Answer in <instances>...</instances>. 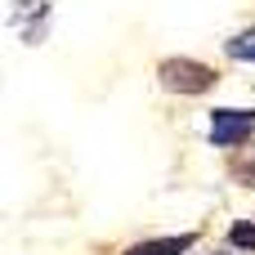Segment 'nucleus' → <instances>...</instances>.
I'll use <instances>...</instances> for the list:
<instances>
[{
  "label": "nucleus",
  "instance_id": "nucleus-4",
  "mask_svg": "<svg viewBox=\"0 0 255 255\" xmlns=\"http://www.w3.org/2000/svg\"><path fill=\"white\" fill-rule=\"evenodd\" d=\"M197 247V233H175V238H148V242H134L130 251L121 255H184Z\"/></svg>",
  "mask_w": 255,
  "mask_h": 255
},
{
  "label": "nucleus",
  "instance_id": "nucleus-1",
  "mask_svg": "<svg viewBox=\"0 0 255 255\" xmlns=\"http://www.w3.org/2000/svg\"><path fill=\"white\" fill-rule=\"evenodd\" d=\"M157 81H161V90H170V94L197 99V94H206V90L220 85V72H215L211 63H202V58L175 54V58H161V63H157Z\"/></svg>",
  "mask_w": 255,
  "mask_h": 255
},
{
  "label": "nucleus",
  "instance_id": "nucleus-7",
  "mask_svg": "<svg viewBox=\"0 0 255 255\" xmlns=\"http://www.w3.org/2000/svg\"><path fill=\"white\" fill-rule=\"evenodd\" d=\"M233 179H242V184H255V143L251 148H238V157H233Z\"/></svg>",
  "mask_w": 255,
  "mask_h": 255
},
{
  "label": "nucleus",
  "instance_id": "nucleus-6",
  "mask_svg": "<svg viewBox=\"0 0 255 255\" xmlns=\"http://www.w3.org/2000/svg\"><path fill=\"white\" fill-rule=\"evenodd\" d=\"M229 247H238V251H255V220H238L233 229H229Z\"/></svg>",
  "mask_w": 255,
  "mask_h": 255
},
{
  "label": "nucleus",
  "instance_id": "nucleus-8",
  "mask_svg": "<svg viewBox=\"0 0 255 255\" xmlns=\"http://www.w3.org/2000/svg\"><path fill=\"white\" fill-rule=\"evenodd\" d=\"M193 255H247V251H238V247H224V251H193Z\"/></svg>",
  "mask_w": 255,
  "mask_h": 255
},
{
  "label": "nucleus",
  "instance_id": "nucleus-3",
  "mask_svg": "<svg viewBox=\"0 0 255 255\" xmlns=\"http://www.w3.org/2000/svg\"><path fill=\"white\" fill-rule=\"evenodd\" d=\"M49 9H54V0H18L9 9V27H18L27 45H40L49 31Z\"/></svg>",
  "mask_w": 255,
  "mask_h": 255
},
{
  "label": "nucleus",
  "instance_id": "nucleus-2",
  "mask_svg": "<svg viewBox=\"0 0 255 255\" xmlns=\"http://www.w3.org/2000/svg\"><path fill=\"white\" fill-rule=\"evenodd\" d=\"M255 134V108H211V143L215 148H229V152H238V148H247Z\"/></svg>",
  "mask_w": 255,
  "mask_h": 255
},
{
  "label": "nucleus",
  "instance_id": "nucleus-5",
  "mask_svg": "<svg viewBox=\"0 0 255 255\" xmlns=\"http://www.w3.org/2000/svg\"><path fill=\"white\" fill-rule=\"evenodd\" d=\"M224 54H229L233 63H255V27L229 36V40H224Z\"/></svg>",
  "mask_w": 255,
  "mask_h": 255
}]
</instances>
